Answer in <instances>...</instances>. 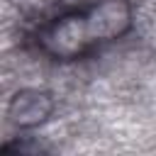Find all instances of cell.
<instances>
[{
    "label": "cell",
    "instance_id": "3957f363",
    "mask_svg": "<svg viewBox=\"0 0 156 156\" xmlns=\"http://www.w3.org/2000/svg\"><path fill=\"white\" fill-rule=\"evenodd\" d=\"M51 112H54V98L46 90L37 88H22L7 102V117L20 129L39 127L41 122L49 119Z\"/></svg>",
    "mask_w": 156,
    "mask_h": 156
},
{
    "label": "cell",
    "instance_id": "7a4b0ae2",
    "mask_svg": "<svg viewBox=\"0 0 156 156\" xmlns=\"http://www.w3.org/2000/svg\"><path fill=\"white\" fill-rule=\"evenodd\" d=\"M83 15L93 41L117 39L132 27V5L127 0H98Z\"/></svg>",
    "mask_w": 156,
    "mask_h": 156
},
{
    "label": "cell",
    "instance_id": "6da1fadb",
    "mask_svg": "<svg viewBox=\"0 0 156 156\" xmlns=\"http://www.w3.org/2000/svg\"><path fill=\"white\" fill-rule=\"evenodd\" d=\"M39 41L41 49L54 58H76L93 39L88 34L85 15H63L39 34Z\"/></svg>",
    "mask_w": 156,
    "mask_h": 156
}]
</instances>
